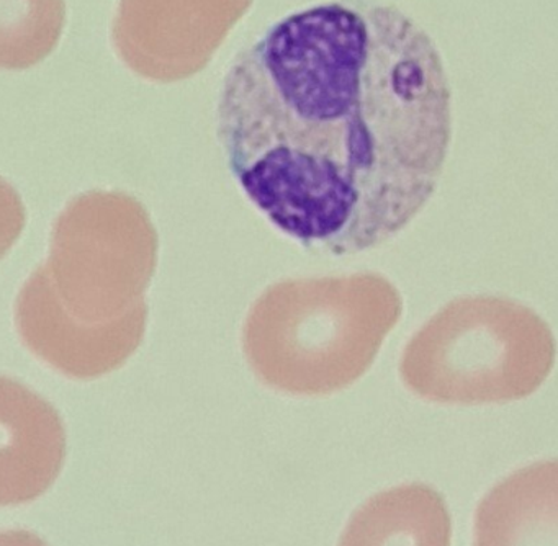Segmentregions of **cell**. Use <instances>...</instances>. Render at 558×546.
I'll return each mask as SVG.
<instances>
[{
    "instance_id": "30bf717a",
    "label": "cell",
    "mask_w": 558,
    "mask_h": 546,
    "mask_svg": "<svg viewBox=\"0 0 558 546\" xmlns=\"http://www.w3.org/2000/svg\"><path fill=\"white\" fill-rule=\"evenodd\" d=\"M27 221L24 202L17 190L0 177V260L14 247Z\"/></svg>"
},
{
    "instance_id": "5b68a950",
    "label": "cell",
    "mask_w": 558,
    "mask_h": 546,
    "mask_svg": "<svg viewBox=\"0 0 558 546\" xmlns=\"http://www.w3.org/2000/svg\"><path fill=\"white\" fill-rule=\"evenodd\" d=\"M66 430L53 404L0 376V507L37 499L60 476Z\"/></svg>"
},
{
    "instance_id": "6da1fadb",
    "label": "cell",
    "mask_w": 558,
    "mask_h": 546,
    "mask_svg": "<svg viewBox=\"0 0 558 546\" xmlns=\"http://www.w3.org/2000/svg\"><path fill=\"white\" fill-rule=\"evenodd\" d=\"M217 133L257 211L306 251L352 255L427 205L452 139V88L429 33L391 3L290 13L238 52Z\"/></svg>"
},
{
    "instance_id": "ba28073f",
    "label": "cell",
    "mask_w": 558,
    "mask_h": 546,
    "mask_svg": "<svg viewBox=\"0 0 558 546\" xmlns=\"http://www.w3.org/2000/svg\"><path fill=\"white\" fill-rule=\"evenodd\" d=\"M452 522L442 496L426 484H404L368 499L339 546H450Z\"/></svg>"
},
{
    "instance_id": "3957f363",
    "label": "cell",
    "mask_w": 558,
    "mask_h": 546,
    "mask_svg": "<svg viewBox=\"0 0 558 546\" xmlns=\"http://www.w3.org/2000/svg\"><path fill=\"white\" fill-rule=\"evenodd\" d=\"M555 340L531 307L509 298H460L408 342L400 373L421 398L492 404L527 398L550 375Z\"/></svg>"
},
{
    "instance_id": "8992f818",
    "label": "cell",
    "mask_w": 558,
    "mask_h": 546,
    "mask_svg": "<svg viewBox=\"0 0 558 546\" xmlns=\"http://www.w3.org/2000/svg\"><path fill=\"white\" fill-rule=\"evenodd\" d=\"M148 306L104 329H81L64 319L25 281L15 306L22 342L47 365L70 378L94 379L119 369L142 345Z\"/></svg>"
},
{
    "instance_id": "9c48e42d",
    "label": "cell",
    "mask_w": 558,
    "mask_h": 546,
    "mask_svg": "<svg viewBox=\"0 0 558 546\" xmlns=\"http://www.w3.org/2000/svg\"><path fill=\"white\" fill-rule=\"evenodd\" d=\"M66 20L64 0H0V69L34 68L51 54Z\"/></svg>"
},
{
    "instance_id": "8fae6325",
    "label": "cell",
    "mask_w": 558,
    "mask_h": 546,
    "mask_svg": "<svg viewBox=\"0 0 558 546\" xmlns=\"http://www.w3.org/2000/svg\"><path fill=\"white\" fill-rule=\"evenodd\" d=\"M0 546H48L40 536L27 530L0 532Z\"/></svg>"
},
{
    "instance_id": "277c9868",
    "label": "cell",
    "mask_w": 558,
    "mask_h": 546,
    "mask_svg": "<svg viewBox=\"0 0 558 546\" xmlns=\"http://www.w3.org/2000/svg\"><path fill=\"white\" fill-rule=\"evenodd\" d=\"M158 232L145 206L122 192L71 199L51 235L50 258L31 280L70 323L102 329L146 307Z\"/></svg>"
},
{
    "instance_id": "52a82bcc",
    "label": "cell",
    "mask_w": 558,
    "mask_h": 546,
    "mask_svg": "<svg viewBox=\"0 0 558 546\" xmlns=\"http://www.w3.org/2000/svg\"><path fill=\"white\" fill-rule=\"evenodd\" d=\"M473 546H558L557 461L522 468L489 490Z\"/></svg>"
},
{
    "instance_id": "7a4b0ae2",
    "label": "cell",
    "mask_w": 558,
    "mask_h": 546,
    "mask_svg": "<svg viewBox=\"0 0 558 546\" xmlns=\"http://www.w3.org/2000/svg\"><path fill=\"white\" fill-rule=\"evenodd\" d=\"M401 314L403 298L381 275L290 278L251 307L244 356L276 391L331 395L364 376Z\"/></svg>"
}]
</instances>
